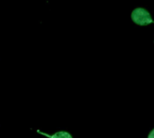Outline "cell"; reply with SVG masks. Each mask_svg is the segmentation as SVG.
Returning a JSON list of instances; mask_svg holds the SVG:
<instances>
[{
  "label": "cell",
  "instance_id": "cell-1",
  "mask_svg": "<svg viewBox=\"0 0 154 138\" xmlns=\"http://www.w3.org/2000/svg\"><path fill=\"white\" fill-rule=\"evenodd\" d=\"M131 20L138 25L143 26L148 25L149 24H154V21L151 18L150 14L144 8L139 7L132 11L131 13Z\"/></svg>",
  "mask_w": 154,
  "mask_h": 138
},
{
  "label": "cell",
  "instance_id": "cell-2",
  "mask_svg": "<svg viewBox=\"0 0 154 138\" xmlns=\"http://www.w3.org/2000/svg\"><path fill=\"white\" fill-rule=\"evenodd\" d=\"M36 132H37L38 134H42V135L47 137V138H72V134H71L70 133L66 132V131H59V132H56L55 134H52V135L47 134H45V133H43V132H41L40 130H36Z\"/></svg>",
  "mask_w": 154,
  "mask_h": 138
},
{
  "label": "cell",
  "instance_id": "cell-3",
  "mask_svg": "<svg viewBox=\"0 0 154 138\" xmlns=\"http://www.w3.org/2000/svg\"><path fill=\"white\" fill-rule=\"evenodd\" d=\"M148 138H154V129L149 133V134Z\"/></svg>",
  "mask_w": 154,
  "mask_h": 138
}]
</instances>
